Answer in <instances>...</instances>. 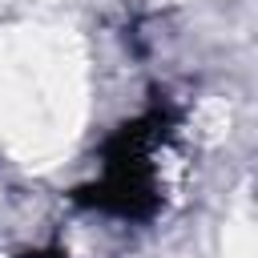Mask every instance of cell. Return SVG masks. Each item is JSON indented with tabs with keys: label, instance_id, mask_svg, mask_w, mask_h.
<instances>
[{
	"label": "cell",
	"instance_id": "cell-1",
	"mask_svg": "<svg viewBox=\"0 0 258 258\" xmlns=\"http://www.w3.org/2000/svg\"><path fill=\"white\" fill-rule=\"evenodd\" d=\"M165 125H169V113L161 109L121 125L117 137L105 145V177L89 189H77V202H89V206H101L125 218H145L157 206L149 153L165 137Z\"/></svg>",
	"mask_w": 258,
	"mask_h": 258
}]
</instances>
